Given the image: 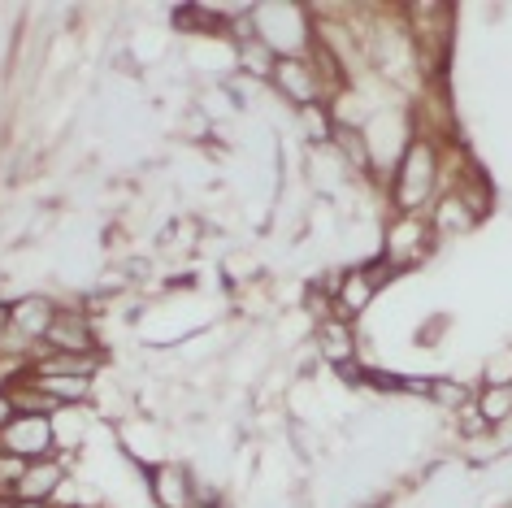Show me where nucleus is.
I'll return each mask as SVG.
<instances>
[{
    "mask_svg": "<svg viewBox=\"0 0 512 508\" xmlns=\"http://www.w3.org/2000/svg\"><path fill=\"white\" fill-rule=\"evenodd\" d=\"M239 66H243V74L270 79L274 66H278V57H274V48H270V44H261V40L252 35V40H243V44H239Z\"/></svg>",
    "mask_w": 512,
    "mask_h": 508,
    "instance_id": "4468645a",
    "label": "nucleus"
},
{
    "mask_svg": "<svg viewBox=\"0 0 512 508\" xmlns=\"http://www.w3.org/2000/svg\"><path fill=\"white\" fill-rule=\"evenodd\" d=\"M434 231L426 213H395L387 226V239H382V265L387 270H413L430 257Z\"/></svg>",
    "mask_w": 512,
    "mask_h": 508,
    "instance_id": "7ed1b4c3",
    "label": "nucleus"
},
{
    "mask_svg": "<svg viewBox=\"0 0 512 508\" xmlns=\"http://www.w3.org/2000/svg\"><path fill=\"white\" fill-rule=\"evenodd\" d=\"M152 500L157 508H191V474L183 465L152 469Z\"/></svg>",
    "mask_w": 512,
    "mask_h": 508,
    "instance_id": "9d476101",
    "label": "nucleus"
},
{
    "mask_svg": "<svg viewBox=\"0 0 512 508\" xmlns=\"http://www.w3.org/2000/svg\"><path fill=\"white\" fill-rule=\"evenodd\" d=\"M14 508H48V504H27V500H14Z\"/></svg>",
    "mask_w": 512,
    "mask_h": 508,
    "instance_id": "6ab92c4d",
    "label": "nucleus"
},
{
    "mask_svg": "<svg viewBox=\"0 0 512 508\" xmlns=\"http://www.w3.org/2000/svg\"><path fill=\"white\" fill-rule=\"evenodd\" d=\"M53 317H57V304L48 300V296H22L14 300V335L22 339V344H44V335H48V326H53Z\"/></svg>",
    "mask_w": 512,
    "mask_h": 508,
    "instance_id": "1a4fd4ad",
    "label": "nucleus"
},
{
    "mask_svg": "<svg viewBox=\"0 0 512 508\" xmlns=\"http://www.w3.org/2000/svg\"><path fill=\"white\" fill-rule=\"evenodd\" d=\"M317 339H322V352L330 365H348L356 357V339H352V326L343 322V317H326L322 330H317Z\"/></svg>",
    "mask_w": 512,
    "mask_h": 508,
    "instance_id": "ddd939ff",
    "label": "nucleus"
},
{
    "mask_svg": "<svg viewBox=\"0 0 512 508\" xmlns=\"http://www.w3.org/2000/svg\"><path fill=\"white\" fill-rule=\"evenodd\" d=\"M300 126H304V135H309L313 144H330V139H335V113L326 109V100L322 105L300 109Z\"/></svg>",
    "mask_w": 512,
    "mask_h": 508,
    "instance_id": "2eb2a0df",
    "label": "nucleus"
},
{
    "mask_svg": "<svg viewBox=\"0 0 512 508\" xmlns=\"http://www.w3.org/2000/svg\"><path fill=\"white\" fill-rule=\"evenodd\" d=\"M482 422H508L512 417V387H486L478 400Z\"/></svg>",
    "mask_w": 512,
    "mask_h": 508,
    "instance_id": "dca6fc26",
    "label": "nucleus"
},
{
    "mask_svg": "<svg viewBox=\"0 0 512 508\" xmlns=\"http://www.w3.org/2000/svg\"><path fill=\"white\" fill-rule=\"evenodd\" d=\"M0 508H14V504H0Z\"/></svg>",
    "mask_w": 512,
    "mask_h": 508,
    "instance_id": "aec40b11",
    "label": "nucleus"
},
{
    "mask_svg": "<svg viewBox=\"0 0 512 508\" xmlns=\"http://www.w3.org/2000/svg\"><path fill=\"white\" fill-rule=\"evenodd\" d=\"M434 179H439V152H434V144L426 135H413L404 148V157L395 161V174H391L395 213H426Z\"/></svg>",
    "mask_w": 512,
    "mask_h": 508,
    "instance_id": "f257e3e1",
    "label": "nucleus"
},
{
    "mask_svg": "<svg viewBox=\"0 0 512 508\" xmlns=\"http://www.w3.org/2000/svg\"><path fill=\"white\" fill-rule=\"evenodd\" d=\"M9 330H14V304H9V300H0V339H5Z\"/></svg>",
    "mask_w": 512,
    "mask_h": 508,
    "instance_id": "a211bd4d",
    "label": "nucleus"
},
{
    "mask_svg": "<svg viewBox=\"0 0 512 508\" xmlns=\"http://www.w3.org/2000/svg\"><path fill=\"white\" fill-rule=\"evenodd\" d=\"M387 265H369V270H348L339 278V291H335V317H343V322H352V317H361L369 304H374L378 287L387 283Z\"/></svg>",
    "mask_w": 512,
    "mask_h": 508,
    "instance_id": "423d86ee",
    "label": "nucleus"
},
{
    "mask_svg": "<svg viewBox=\"0 0 512 508\" xmlns=\"http://www.w3.org/2000/svg\"><path fill=\"white\" fill-rule=\"evenodd\" d=\"M270 83L278 87V96L291 100L296 109L322 105V79H317V70H313L309 57H278Z\"/></svg>",
    "mask_w": 512,
    "mask_h": 508,
    "instance_id": "39448f33",
    "label": "nucleus"
},
{
    "mask_svg": "<svg viewBox=\"0 0 512 508\" xmlns=\"http://www.w3.org/2000/svg\"><path fill=\"white\" fill-rule=\"evenodd\" d=\"M57 452V426L53 417H14V426L0 430V456L9 461H48Z\"/></svg>",
    "mask_w": 512,
    "mask_h": 508,
    "instance_id": "20e7f679",
    "label": "nucleus"
},
{
    "mask_svg": "<svg viewBox=\"0 0 512 508\" xmlns=\"http://www.w3.org/2000/svg\"><path fill=\"white\" fill-rule=\"evenodd\" d=\"M61 482H66V469H61L57 461H27L22 474L14 478V500L48 504L61 491Z\"/></svg>",
    "mask_w": 512,
    "mask_h": 508,
    "instance_id": "6e6552de",
    "label": "nucleus"
},
{
    "mask_svg": "<svg viewBox=\"0 0 512 508\" xmlns=\"http://www.w3.org/2000/svg\"><path fill=\"white\" fill-rule=\"evenodd\" d=\"M14 417H18V409H14V400H9V391L0 387V430L5 426H14Z\"/></svg>",
    "mask_w": 512,
    "mask_h": 508,
    "instance_id": "f3484780",
    "label": "nucleus"
},
{
    "mask_svg": "<svg viewBox=\"0 0 512 508\" xmlns=\"http://www.w3.org/2000/svg\"><path fill=\"white\" fill-rule=\"evenodd\" d=\"M252 27L256 40L274 48V57H304L313 40L309 9L300 5H252Z\"/></svg>",
    "mask_w": 512,
    "mask_h": 508,
    "instance_id": "f03ea898",
    "label": "nucleus"
},
{
    "mask_svg": "<svg viewBox=\"0 0 512 508\" xmlns=\"http://www.w3.org/2000/svg\"><path fill=\"white\" fill-rule=\"evenodd\" d=\"M40 348L44 352H74V357H92V352H100L96 330L87 322V313H79V309H57Z\"/></svg>",
    "mask_w": 512,
    "mask_h": 508,
    "instance_id": "0eeeda50",
    "label": "nucleus"
},
{
    "mask_svg": "<svg viewBox=\"0 0 512 508\" xmlns=\"http://www.w3.org/2000/svg\"><path fill=\"white\" fill-rule=\"evenodd\" d=\"M31 378L35 387L44 391L48 400L57 404V409H74V404H83L87 400V391H92V378H70V374H31V370H22Z\"/></svg>",
    "mask_w": 512,
    "mask_h": 508,
    "instance_id": "9b49d317",
    "label": "nucleus"
},
{
    "mask_svg": "<svg viewBox=\"0 0 512 508\" xmlns=\"http://www.w3.org/2000/svg\"><path fill=\"white\" fill-rule=\"evenodd\" d=\"M27 370H31V374H70V378H96V370H100V352H92V357H74V352H40V357H31Z\"/></svg>",
    "mask_w": 512,
    "mask_h": 508,
    "instance_id": "f8f14e48",
    "label": "nucleus"
}]
</instances>
